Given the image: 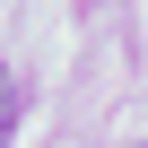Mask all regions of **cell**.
Here are the masks:
<instances>
[{
    "label": "cell",
    "mask_w": 148,
    "mask_h": 148,
    "mask_svg": "<svg viewBox=\"0 0 148 148\" xmlns=\"http://www.w3.org/2000/svg\"><path fill=\"white\" fill-rule=\"evenodd\" d=\"M18 105H26V96H18V79H9V61H0V148L18 139Z\"/></svg>",
    "instance_id": "obj_1"
}]
</instances>
